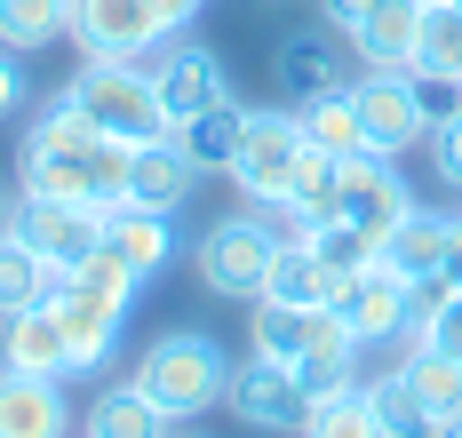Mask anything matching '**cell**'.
I'll use <instances>...</instances> for the list:
<instances>
[{"label": "cell", "instance_id": "6da1fadb", "mask_svg": "<svg viewBox=\"0 0 462 438\" xmlns=\"http://www.w3.org/2000/svg\"><path fill=\"white\" fill-rule=\"evenodd\" d=\"M128 160L136 144L104 136L72 96H56L24 128V192H56V199H88V207H120L128 199Z\"/></svg>", "mask_w": 462, "mask_h": 438}, {"label": "cell", "instance_id": "7a4b0ae2", "mask_svg": "<svg viewBox=\"0 0 462 438\" xmlns=\"http://www.w3.org/2000/svg\"><path fill=\"white\" fill-rule=\"evenodd\" d=\"M56 319H64V335H72V359H80V375H96L104 359H112V342L128 327V303H136V271L120 263V255H104L96 247L80 271H64L56 279Z\"/></svg>", "mask_w": 462, "mask_h": 438}, {"label": "cell", "instance_id": "3957f363", "mask_svg": "<svg viewBox=\"0 0 462 438\" xmlns=\"http://www.w3.org/2000/svg\"><path fill=\"white\" fill-rule=\"evenodd\" d=\"M64 96L80 104L104 136H120V144H160V136H176V120H168V104L152 88V64H143V56H88Z\"/></svg>", "mask_w": 462, "mask_h": 438}, {"label": "cell", "instance_id": "277c9868", "mask_svg": "<svg viewBox=\"0 0 462 438\" xmlns=\"http://www.w3.org/2000/svg\"><path fill=\"white\" fill-rule=\"evenodd\" d=\"M128 383H136L168 423H191V415H208V406L231 390V367H224V342H216V335H191V327H184V335L152 342Z\"/></svg>", "mask_w": 462, "mask_h": 438}, {"label": "cell", "instance_id": "5b68a950", "mask_svg": "<svg viewBox=\"0 0 462 438\" xmlns=\"http://www.w3.org/2000/svg\"><path fill=\"white\" fill-rule=\"evenodd\" d=\"M272 263H279V232L263 215H224V224L199 232V279H208V295L255 303L272 287Z\"/></svg>", "mask_w": 462, "mask_h": 438}, {"label": "cell", "instance_id": "8992f818", "mask_svg": "<svg viewBox=\"0 0 462 438\" xmlns=\"http://www.w3.org/2000/svg\"><path fill=\"white\" fill-rule=\"evenodd\" d=\"M303 120L295 112H247V136H239V160H231V184L255 199V207H279L303 176Z\"/></svg>", "mask_w": 462, "mask_h": 438}, {"label": "cell", "instance_id": "52a82bcc", "mask_svg": "<svg viewBox=\"0 0 462 438\" xmlns=\"http://www.w3.org/2000/svg\"><path fill=\"white\" fill-rule=\"evenodd\" d=\"M8 232H16L24 247H41L56 271H80L96 247H104V207H88V199H56V192H24L16 215H8Z\"/></svg>", "mask_w": 462, "mask_h": 438}, {"label": "cell", "instance_id": "ba28073f", "mask_svg": "<svg viewBox=\"0 0 462 438\" xmlns=\"http://www.w3.org/2000/svg\"><path fill=\"white\" fill-rule=\"evenodd\" d=\"M359 128H367V151H383V160H399V151L430 144V104H422V80L415 72H367L359 88Z\"/></svg>", "mask_w": 462, "mask_h": 438}, {"label": "cell", "instance_id": "9c48e42d", "mask_svg": "<svg viewBox=\"0 0 462 438\" xmlns=\"http://www.w3.org/2000/svg\"><path fill=\"white\" fill-rule=\"evenodd\" d=\"M231 415L247 423V431H303V415H311V398H303V383H295V367H279V359H239L231 367Z\"/></svg>", "mask_w": 462, "mask_h": 438}, {"label": "cell", "instance_id": "30bf717a", "mask_svg": "<svg viewBox=\"0 0 462 438\" xmlns=\"http://www.w3.org/2000/svg\"><path fill=\"white\" fill-rule=\"evenodd\" d=\"M407 295H415V279H399V271L374 255V263H359V271L335 287V319L359 342H391V335H407Z\"/></svg>", "mask_w": 462, "mask_h": 438}, {"label": "cell", "instance_id": "8fae6325", "mask_svg": "<svg viewBox=\"0 0 462 438\" xmlns=\"http://www.w3.org/2000/svg\"><path fill=\"white\" fill-rule=\"evenodd\" d=\"M343 215L383 247L407 215H415V192H407V176H399L383 151H359V160H343Z\"/></svg>", "mask_w": 462, "mask_h": 438}, {"label": "cell", "instance_id": "7c38bea8", "mask_svg": "<svg viewBox=\"0 0 462 438\" xmlns=\"http://www.w3.org/2000/svg\"><path fill=\"white\" fill-rule=\"evenodd\" d=\"M72 32H80V56H152L168 41L152 0H72Z\"/></svg>", "mask_w": 462, "mask_h": 438}, {"label": "cell", "instance_id": "4fadbf2b", "mask_svg": "<svg viewBox=\"0 0 462 438\" xmlns=\"http://www.w3.org/2000/svg\"><path fill=\"white\" fill-rule=\"evenodd\" d=\"M152 88L168 104V120H191L208 104H231V72H224V56H208L199 41H176V49H160V64H152Z\"/></svg>", "mask_w": 462, "mask_h": 438}, {"label": "cell", "instance_id": "5bb4252c", "mask_svg": "<svg viewBox=\"0 0 462 438\" xmlns=\"http://www.w3.org/2000/svg\"><path fill=\"white\" fill-rule=\"evenodd\" d=\"M0 359H8L16 375H80V359H72V335H64L56 303L8 311V319H0Z\"/></svg>", "mask_w": 462, "mask_h": 438}, {"label": "cell", "instance_id": "9a60e30c", "mask_svg": "<svg viewBox=\"0 0 462 438\" xmlns=\"http://www.w3.org/2000/svg\"><path fill=\"white\" fill-rule=\"evenodd\" d=\"M72 406H64V375H16L0 367V438H64Z\"/></svg>", "mask_w": 462, "mask_h": 438}, {"label": "cell", "instance_id": "2e32d148", "mask_svg": "<svg viewBox=\"0 0 462 438\" xmlns=\"http://www.w3.org/2000/svg\"><path fill=\"white\" fill-rule=\"evenodd\" d=\"M104 255H120V263L136 271V287H143V279H160V271L176 263V232H168L160 207L120 199V207H104Z\"/></svg>", "mask_w": 462, "mask_h": 438}, {"label": "cell", "instance_id": "e0dca14e", "mask_svg": "<svg viewBox=\"0 0 462 438\" xmlns=\"http://www.w3.org/2000/svg\"><path fill=\"white\" fill-rule=\"evenodd\" d=\"M272 80H279V96H295V104L343 88V41H327V32H287L279 56H272Z\"/></svg>", "mask_w": 462, "mask_h": 438}, {"label": "cell", "instance_id": "ac0fdd59", "mask_svg": "<svg viewBox=\"0 0 462 438\" xmlns=\"http://www.w3.org/2000/svg\"><path fill=\"white\" fill-rule=\"evenodd\" d=\"M191 184H199V168L184 160V144L176 136H160V144H136V160H128V199L136 207H160V215H176L191 199Z\"/></svg>", "mask_w": 462, "mask_h": 438}, {"label": "cell", "instance_id": "d6986e66", "mask_svg": "<svg viewBox=\"0 0 462 438\" xmlns=\"http://www.w3.org/2000/svg\"><path fill=\"white\" fill-rule=\"evenodd\" d=\"M415 24H422V0H374L367 24L351 32V56L367 72H407L415 64Z\"/></svg>", "mask_w": 462, "mask_h": 438}, {"label": "cell", "instance_id": "ffe728a7", "mask_svg": "<svg viewBox=\"0 0 462 438\" xmlns=\"http://www.w3.org/2000/svg\"><path fill=\"white\" fill-rule=\"evenodd\" d=\"M359 351H367V342L351 335V327L335 319V303H327V311H319V335H311V351L295 359V383H303V398L351 390V383H359Z\"/></svg>", "mask_w": 462, "mask_h": 438}, {"label": "cell", "instance_id": "44dd1931", "mask_svg": "<svg viewBox=\"0 0 462 438\" xmlns=\"http://www.w3.org/2000/svg\"><path fill=\"white\" fill-rule=\"evenodd\" d=\"M415 72L422 88H462V0H422L415 24Z\"/></svg>", "mask_w": 462, "mask_h": 438}, {"label": "cell", "instance_id": "7402d4cb", "mask_svg": "<svg viewBox=\"0 0 462 438\" xmlns=\"http://www.w3.org/2000/svg\"><path fill=\"white\" fill-rule=\"evenodd\" d=\"M295 120H303V144L327 151V160H359V151H367V128H359V96H351V80L327 88V96H311V104H295Z\"/></svg>", "mask_w": 462, "mask_h": 438}, {"label": "cell", "instance_id": "603a6c76", "mask_svg": "<svg viewBox=\"0 0 462 438\" xmlns=\"http://www.w3.org/2000/svg\"><path fill=\"white\" fill-rule=\"evenodd\" d=\"M239 136H247V104H239V96L208 104V112H191V120H176V144H184V160L199 168V176H208V168H224V176H231Z\"/></svg>", "mask_w": 462, "mask_h": 438}, {"label": "cell", "instance_id": "cb8c5ba5", "mask_svg": "<svg viewBox=\"0 0 462 438\" xmlns=\"http://www.w3.org/2000/svg\"><path fill=\"white\" fill-rule=\"evenodd\" d=\"M447 240H455V215L415 207V215L383 240V263H391L399 279H439V271H447Z\"/></svg>", "mask_w": 462, "mask_h": 438}, {"label": "cell", "instance_id": "d4e9b609", "mask_svg": "<svg viewBox=\"0 0 462 438\" xmlns=\"http://www.w3.org/2000/svg\"><path fill=\"white\" fill-rule=\"evenodd\" d=\"M335 287H343V271H335L319 247L303 240V247H279L272 287H263V295H279V303H303V311H327V303H335Z\"/></svg>", "mask_w": 462, "mask_h": 438}, {"label": "cell", "instance_id": "484cf974", "mask_svg": "<svg viewBox=\"0 0 462 438\" xmlns=\"http://www.w3.org/2000/svg\"><path fill=\"white\" fill-rule=\"evenodd\" d=\"M311 335H319V311H303V303H279V295H255V327H247V342H255L263 359L295 367V359L311 351Z\"/></svg>", "mask_w": 462, "mask_h": 438}, {"label": "cell", "instance_id": "4316f807", "mask_svg": "<svg viewBox=\"0 0 462 438\" xmlns=\"http://www.w3.org/2000/svg\"><path fill=\"white\" fill-rule=\"evenodd\" d=\"M56 279H64V271L48 263L41 247H24L16 232H0V319H8V311L48 303V295H56Z\"/></svg>", "mask_w": 462, "mask_h": 438}, {"label": "cell", "instance_id": "83f0119b", "mask_svg": "<svg viewBox=\"0 0 462 438\" xmlns=\"http://www.w3.org/2000/svg\"><path fill=\"white\" fill-rule=\"evenodd\" d=\"M80 438H176V431H168V415H160L136 383H120V390H104V398L88 406Z\"/></svg>", "mask_w": 462, "mask_h": 438}, {"label": "cell", "instance_id": "f1b7e54d", "mask_svg": "<svg viewBox=\"0 0 462 438\" xmlns=\"http://www.w3.org/2000/svg\"><path fill=\"white\" fill-rule=\"evenodd\" d=\"M295 438H383L367 383H351V390H327V398H311V415H303V431H295Z\"/></svg>", "mask_w": 462, "mask_h": 438}, {"label": "cell", "instance_id": "f546056e", "mask_svg": "<svg viewBox=\"0 0 462 438\" xmlns=\"http://www.w3.org/2000/svg\"><path fill=\"white\" fill-rule=\"evenodd\" d=\"M72 32V0H0V49H48Z\"/></svg>", "mask_w": 462, "mask_h": 438}, {"label": "cell", "instance_id": "4dcf8cb0", "mask_svg": "<svg viewBox=\"0 0 462 438\" xmlns=\"http://www.w3.org/2000/svg\"><path fill=\"white\" fill-rule=\"evenodd\" d=\"M287 207H295L311 232H319V224H335V215H343V160H327V151H303V176H295Z\"/></svg>", "mask_w": 462, "mask_h": 438}, {"label": "cell", "instance_id": "1f68e13d", "mask_svg": "<svg viewBox=\"0 0 462 438\" xmlns=\"http://www.w3.org/2000/svg\"><path fill=\"white\" fill-rule=\"evenodd\" d=\"M399 375L415 383V398L439 415V423H447V415H462V359H447V351H422V342H415Z\"/></svg>", "mask_w": 462, "mask_h": 438}, {"label": "cell", "instance_id": "d6a6232c", "mask_svg": "<svg viewBox=\"0 0 462 438\" xmlns=\"http://www.w3.org/2000/svg\"><path fill=\"white\" fill-rule=\"evenodd\" d=\"M367 398H374V423H383V438H430V431H439V415L415 398V383H407V375H383V383H367Z\"/></svg>", "mask_w": 462, "mask_h": 438}, {"label": "cell", "instance_id": "836d02e7", "mask_svg": "<svg viewBox=\"0 0 462 438\" xmlns=\"http://www.w3.org/2000/svg\"><path fill=\"white\" fill-rule=\"evenodd\" d=\"M430 168H439L447 192H462V112H447V120L430 128Z\"/></svg>", "mask_w": 462, "mask_h": 438}, {"label": "cell", "instance_id": "e575fe53", "mask_svg": "<svg viewBox=\"0 0 462 438\" xmlns=\"http://www.w3.org/2000/svg\"><path fill=\"white\" fill-rule=\"evenodd\" d=\"M24 104V49H0V120H16Z\"/></svg>", "mask_w": 462, "mask_h": 438}, {"label": "cell", "instance_id": "d590c367", "mask_svg": "<svg viewBox=\"0 0 462 438\" xmlns=\"http://www.w3.org/2000/svg\"><path fill=\"white\" fill-rule=\"evenodd\" d=\"M367 8H374V0H319L327 32H359V24H367Z\"/></svg>", "mask_w": 462, "mask_h": 438}, {"label": "cell", "instance_id": "8d00e7d4", "mask_svg": "<svg viewBox=\"0 0 462 438\" xmlns=\"http://www.w3.org/2000/svg\"><path fill=\"white\" fill-rule=\"evenodd\" d=\"M199 8H208V0H152V16H160L168 32H191V24H199Z\"/></svg>", "mask_w": 462, "mask_h": 438}, {"label": "cell", "instance_id": "74e56055", "mask_svg": "<svg viewBox=\"0 0 462 438\" xmlns=\"http://www.w3.org/2000/svg\"><path fill=\"white\" fill-rule=\"evenodd\" d=\"M447 287H462V215H455V240H447V271H439Z\"/></svg>", "mask_w": 462, "mask_h": 438}, {"label": "cell", "instance_id": "f35d334b", "mask_svg": "<svg viewBox=\"0 0 462 438\" xmlns=\"http://www.w3.org/2000/svg\"><path fill=\"white\" fill-rule=\"evenodd\" d=\"M430 438H462V415H447V423H439V431H430Z\"/></svg>", "mask_w": 462, "mask_h": 438}, {"label": "cell", "instance_id": "ab89813d", "mask_svg": "<svg viewBox=\"0 0 462 438\" xmlns=\"http://www.w3.org/2000/svg\"><path fill=\"white\" fill-rule=\"evenodd\" d=\"M8 215H16V207H8V192H0V232H8Z\"/></svg>", "mask_w": 462, "mask_h": 438}, {"label": "cell", "instance_id": "60d3db41", "mask_svg": "<svg viewBox=\"0 0 462 438\" xmlns=\"http://www.w3.org/2000/svg\"><path fill=\"white\" fill-rule=\"evenodd\" d=\"M272 8H287V0H272Z\"/></svg>", "mask_w": 462, "mask_h": 438}, {"label": "cell", "instance_id": "b9f144b4", "mask_svg": "<svg viewBox=\"0 0 462 438\" xmlns=\"http://www.w3.org/2000/svg\"><path fill=\"white\" fill-rule=\"evenodd\" d=\"M176 438H191V431H176Z\"/></svg>", "mask_w": 462, "mask_h": 438}]
</instances>
